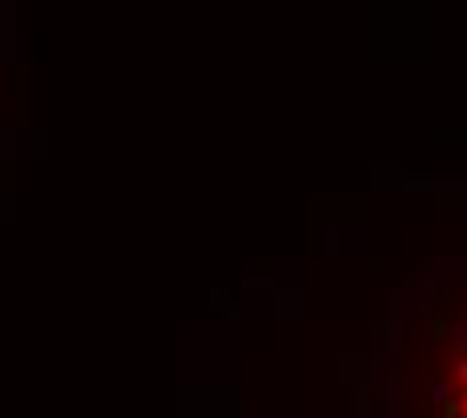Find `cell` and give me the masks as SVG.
<instances>
[{"mask_svg":"<svg viewBox=\"0 0 467 418\" xmlns=\"http://www.w3.org/2000/svg\"><path fill=\"white\" fill-rule=\"evenodd\" d=\"M455 402H459V418H467V394L463 398H455Z\"/></svg>","mask_w":467,"mask_h":418,"instance_id":"6da1fadb","label":"cell"}]
</instances>
